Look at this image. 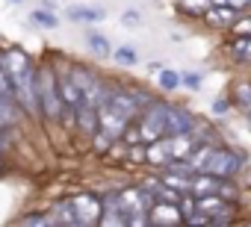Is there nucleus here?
<instances>
[{"mask_svg":"<svg viewBox=\"0 0 251 227\" xmlns=\"http://www.w3.org/2000/svg\"><path fill=\"white\" fill-rule=\"evenodd\" d=\"M39 100H42V118L56 124V121H71V109L65 106L59 94V74L50 65H39Z\"/></svg>","mask_w":251,"mask_h":227,"instance_id":"obj_1","label":"nucleus"},{"mask_svg":"<svg viewBox=\"0 0 251 227\" xmlns=\"http://www.w3.org/2000/svg\"><path fill=\"white\" fill-rule=\"evenodd\" d=\"M65 71H68V74H71V80L80 86V91H83V97H86V103H89V106H100V103L106 100V94H109L112 83H109V80H103L95 68L80 65V62H71Z\"/></svg>","mask_w":251,"mask_h":227,"instance_id":"obj_2","label":"nucleus"},{"mask_svg":"<svg viewBox=\"0 0 251 227\" xmlns=\"http://www.w3.org/2000/svg\"><path fill=\"white\" fill-rule=\"evenodd\" d=\"M242 168H245V154L236 148H227V145H216L204 165V171H210L222 180H236L242 174Z\"/></svg>","mask_w":251,"mask_h":227,"instance_id":"obj_3","label":"nucleus"},{"mask_svg":"<svg viewBox=\"0 0 251 227\" xmlns=\"http://www.w3.org/2000/svg\"><path fill=\"white\" fill-rule=\"evenodd\" d=\"M166 115H169V100H163V97H154V103H148L136 115V124H139L145 145L166 136Z\"/></svg>","mask_w":251,"mask_h":227,"instance_id":"obj_4","label":"nucleus"},{"mask_svg":"<svg viewBox=\"0 0 251 227\" xmlns=\"http://www.w3.org/2000/svg\"><path fill=\"white\" fill-rule=\"evenodd\" d=\"M71 204L77 209V218H80V227H95L100 224L103 218V198L95 195L92 189H83L77 195H71Z\"/></svg>","mask_w":251,"mask_h":227,"instance_id":"obj_5","label":"nucleus"},{"mask_svg":"<svg viewBox=\"0 0 251 227\" xmlns=\"http://www.w3.org/2000/svg\"><path fill=\"white\" fill-rule=\"evenodd\" d=\"M201 118L192 115V112L180 103L169 100V115H166V136H195Z\"/></svg>","mask_w":251,"mask_h":227,"instance_id":"obj_6","label":"nucleus"},{"mask_svg":"<svg viewBox=\"0 0 251 227\" xmlns=\"http://www.w3.org/2000/svg\"><path fill=\"white\" fill-rule=\"evenodd\" d=\"M239 9L236 6H230V3H213L207 12H204V24L210 27V30H219V33H230L233 27H236V21H239Z\"/></svg>","mask_w":251,"mask_h":227,"instance_id":"obj_7","label":"nucleus"},{"mask_svg":"<svg viewBox=\"0 0 251 227\" xmlns=\"http://www.w3.org/2000/svg\"><path fill=\"white\" fill-rule=\"evenodd\" d=\"M148 221L154 227H172V224H183V212L175 201H154V206L148 212Z\"/></svg>","mask_w":251,"mask_h":227,"instance_id":"obj_8","label":"nucleus"},{"mask_svg":"<svg viewBox=\"0 0 251 227\" xmlns=\"http://www.w3.org/2000/svg\"><path fill=\"white\" fill-rule=\"evenodd\" d=\"M56 74H59V94H62V100H65V106L71 109V115L80 109V106H86V97H83V91H80V86L71 80V74L62 68H56Z\"/></svg>","mask_w":251,"mask_h":227,"instance_id":"obj_9","label":"nucleus"},{"mask_svg":"<svg viewBox=\"0 0 251 227\" xmlns=\"http://www.w3.org/2000/svg\"><path fill=\"white\" fill-rule=\"evenodd\" d=\"M225 53H227L230 62H236V65H251V36H245V33H230V39L225 42Z\"/></svg>","mask_w":251,"mask_h":227,"instance_id":"obj_10","label":"nucleus"},{"mask_svg":"<svg viewBox=\"0 0 251 227\" xmlns=\"http://www.w3.org/2000/svg\"><path fill=\"white\" fill-rule=\"evenodd\" d=\"M50 218H53V227H80V218H77V209L71 204V198H59L50 204Z\"/></svg>","mask_w":251,"mask_h":227,"instance_id":"obj_11","label":"nucleus"},{"mask_svg":"<svg viewBox=\"0 0 251 227\" xmlns=\"http://www.w3.org/2000/svg\"><path fill=\"white\" fill-rule=\"evenodd\" d=\"M65 18L74 24H100V21H106V12L100 6H89V3H71L65 9Z\"/></svg>","mask_w":251,"mask_h":227,"instance_id":"obj_12","label":"nucleus"},{"mask_svg":"<svg viewBox=\"0 0 251 227\" xmlns=\"http://www.w3.org/2000/svg\"><path fill=\"white\" fill-rule=\"evenodd\" d=\"M230 100H233V109L239 115H251V77H242L230 86Z\"/></svg>","mask_w":251,"mask_h":227,"instance_id":"obj_13","label":"nucleus"},{"mask_svg":"<svg viewBox=\"0 0 251 227\" xmlns=\"http://www.w3.org/2000/svg\"><path fill=\"white\" fill-rule=\"evenodd\" d=\"M219 189H222V177H216V174H210V171H195V177H192V186H189V192H192L195 198L216 195Z\"/></svg>","mask_w":251,"mask_h":227,"instance_id":"obj_14","label":"nucleus"},{"mask_svg":"<svg viewBox=\"0 0 251 227\" xmlns=\"http://www.w3.org/2000/svg\"><path fill=\"white\" fill-rule=\"evenodd\" d=\"M157 86H160V91L175 94V91L183 86V74H180L177 68H160V71H157Z\"/></svg>","mask_w":251,"mask_h":227,"instance_id":"obj_15","label":"nucleus"},{"mask_svg":"<svg viewBox=\"0 0 251 227\" xmlns=\"http://www.w3.org/2000/svg\"><path fill=\"white\" fill-rule=\"evenodd\" d=\"M86 47L98 56V59H106V56H112V45H109V39L103 36V33H95V30H89L86 33Z\"/></svg>","mask_w":251,"mask_h":227,"instance_id":"obj_16","label":"nucleus"},{"mask_svg":"<svg viewBox=\"0 0 251 227\" xmlns=\"http://www.w3.org/2000/svg\"><path fill=\"white\" fill-rule=\"evenodd\" d=\"M30 24H36L39 30H59V15L48 6H39L30 12Z\"/></svg>","mask_w":251,"mask_h":227,"instance_id":"obj_17","label":"nucleus"},{"mask_svg":"<svg viewBox=\"0 0 251 227\" xmlns=\"http://www.w3.org/2000/svg\"><path fill=\"white\" fill-rule=\"evenodd\" d=\"M213 6V0H177L175 3V9L180 12V15H186V18H204V12Z\"/></svg>","mask_w":251,"mask_h":227,"instance_id":"obj_18","label":"nucleus"},{"mask_svg":"<svg viewBox=\"0 0 251 227\" xmlns=\"http://www.w3.org/2000/svg\"><path fill=\"white\" fill-rule=\"evenodd\" d=\"M112 59H115L121 68H133V65L139 62V53H136V47H130V45H118V47L112 50Z\"/></svg>","mask_w":251,"mask_h":227,"instance_id":"obj_19","label":"nucleus"},{"mask_svg":"<svg viewBox=\"0 0 251 227\" xmlns=\"http://www.w3.org/2000/svg\"><path fill=\"white\" fill-rule=\"evenodd\" d=\"M18 224H48V227H53V218H50V212H45V209L39 212V209H36V212L21 215V218H18Z\"/></svg>","mask_w":251,"mask_h":227,"instance_id":"obj_20","label":"nucleus"},{"mask_svg":"<svg viewBox=\"0 0 251 227\" xmlns=\"http://www.w3.org/2000/svg\"><path fill=\"white\" fill-rule=\"evenodd\" d=\"M210 109H213V115H219V118H222V115H227V112L233 109V100H230V94H227V97H216Z\"/></svg>","mask_w":251,"mask_h":227,"instance_id":"obj_21","label":"nucleus"},{"mask_svg":"<svg viewBox=\"0 0 251 227\" xmlns=\"http://www.w3.org/2000/svg\"><path fill=\"white\" fill-rule=\"evenodd\" d=\"M121 27H142V15H139L136 9L121 12Z\"/></svg>","mask_w":251,"mask_h":227,"instance_id":"obj_22","label":"nucleus"},{"mask_svg":"<svg viewBox=\"0 0 251 227\" xmlns=\"http://www.w3.org/2000/svg\"><path fill=\"white\" fill-rule=\"evenodd\" d=\"M201 83H204V77H201V74H195V71H186V74H183V86H186L189 91H198V89H201Z\"/></svg>","mask_w":251,"mask_h":227,"instance_id":"obj_23","label":"nucleus"},{"mask_svg":"<svg viewBox=\"0 0 251 227\" xmlns=\"http://www.w3.org/2000/svg\"><path fill=\"white\" fill-rule=\"evenodd\" d=\"M230 33H245V36H251V9L239 15V21H236V27H233Z\"/></svg>","mask_w":251,"mask_h":227,"instance_id":"obj_24","label":"nucleus"},{"mask_svg":"<svg viewBox=\"0 0 251 227\" xmlns=\"http://www.w3.org/2000/svg\"><path fill=\"white\" fill-rule=\"evenodd\" d=\"M12 148V130H0V159H3Z\"/></svg>","mask_w":251,"mask_h":227,"instance_id":"obj_25","label":"nucleus"},{"mask_svg":"<svg viewBox=\"0 0 251 227\" xmlns=\"http://www.w3.org/2000/svg\"><path fill=\"white\" fill-rule=\"evenodd\" d=\"M42 6H48V9H56V0H42Z\"/></svg>","mask_w":251,"mask_h":227,"instance_id":"obj_26","label":"nucleus"},{"mask_svg":"<svg viewBox=\"0 0 251 227\" xmlns=\"http://www.w3.org/2000/svg\"><path fill=\"white\" fill-rule=\"evenodd\" d=\"M6 3H9V6H21V3H24V0H6Z\"/></svg>","mask_w":251,"mask_h":227,"instance_id":"obj_27","label":"nucleus"},{"mask_svg":"<svg viewBox=\"0 0 251 227\" xmlns=\"http://www.w3.org/2000/svg\"><path fill=\"white\" fill-rule=\"evenodd\" d=\"M248 124H251V115H248Z\"/></svg>","mask_w":251,"mask_h":227,"instance_id":"obj_28","label":"nucleus"}]
</instances>
